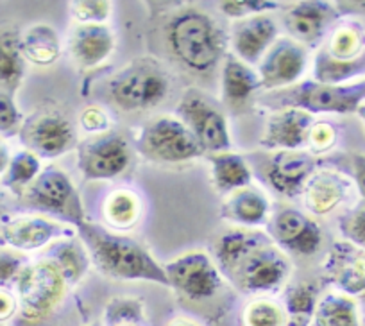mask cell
Listing matches in <instances>:
<instances>
[{
    "mask_svg": "<svg viewBox=\"0 0 365 326\" xmlns=\"http://www.w3.org/2000/svg\"><path fill=\"white\" fill-rule=\"evenodd\" d=\"M77 235L86 246L91 264L104 276L120 282H150L168 287L165 265L135 238L106 230L101 224H84Z\"/></svg>",
    "mask_w": 365,
    "mask_h": 326,
    "instance_id": "cell-1",
    "label": "cell"
},
{
    "mask_svg": "<svg viewBox=\"0 0 365 326\" xmlns=\"http://www.w3.org/2000/svg\"><path fill=\"white\" fill-rule=\"evenodd\" d=\"M165 41L172 58L194 73H208L226 56V41L215 20L205 11L185 8L165 26Z\"/></svg>",
    "mask_w": 365,
    "mask_h": 326,
    "instance_id": "cell-2",
    "label": "cell"
},
{
    "mask_svg": "<svg viewBox=\"0 0 365 326\" xmlns=\"http://www.w3.org/2000/svg\"><path fill=\"white\" fill-rule=\"evenodd\" d=\"M19 300V326H40L65 297V278L48 258L27 264L15 283Z\"/></svg>",
    "mask_w": 365,
    "mask_h": 326,
    "instance_id": "cell-3",
    "label": "cell"
},
{
    "mask_svg": "<svg viewBox=\"0 0 365 326\" xmlns=\"http://www.w3.org/2000/svg\"><path fill=\"white\" fill-rule=\"evenodd\" d=\"M170 92V77L154 59H138L115 73L108 97L122 111H147L163 103Z\"/></svg>",
    "mask_w": 365,
    "mask_h": 326,
    "instance_id": "cell-4",
    "label": "cell"
},
{
    "mask_svg": "<svg viewBox=\"0 0 365 326\" xmlns=\"http://www.w3.org/2000/svg\"><path fill=\"white\" fill-rule=\"evenodd\" d=\"M20 201L29 210L63 220L76 231L90 223L79 190L68 174L58 167L41 170L40 176L20 195Z\"/></svg>",
    "mask_w": 365,
    "mask_h": 326,
    "instance_id": "cell-5",
    "label": "cell"
},
{
    "mask_svg": "<svg viewBox=\"0 0 365 326\" xmlns=\"http://www.w3.org/2000/svg\"><path fill=\"white\" fill-rule=\"evenodd\" d=\"M364 101L365 92L361 81L353 85H322L312 79L282 90L270 99H265V103L279 110L296 108L315 117L319 113H356Z\"/></svg>",
    "mask_w": 365,
    "mask_h": 326,
    "instance_id": "cell-6",
    "label": "cell"
},
{
    "mask_svg": "<svg viewBox=\"0 0 365 326\" xmlns=\"http://www.w3.org/2000/svg\"><path fill=\"white\" fill-rule=\"evenodd\" d=\"M289 276V257L267 237L240 258L226 278L242 292L265 294L283 287Z\"/></svg>",
    "mask_w": 365,
    "mask_h": 326,
    "instance_id": "cell-7",
    "label": "cell"
},
{
    "mask_svg": "<svg viewBox=\"0 0 365 326\" xmlns=\"http://www.w3.org/2000/svg\"><path fill=\"white\" fill-rule=\"evenodd\" d=\"M136 147L147 160L165 165L187 163L205 156L190 129L174 117H156L143 126Z\"/></svg>",
    "mask_w": 365,
    "mask_h": 326,
    "instance_id": "cell-8",
    "label": "cell"
},
{
    "mask_svg": "<svg viewBox=\"0 0 365 326\" xmlns=\"http://www.w3.org/2000/svg\"><path fill=\"white\" fill-rule=\"evenodd\" d=\"M175 115L197 138L205 154L224 153L231 149L230 124L226 115L201 90H188L179 101Z\"/></svg>",
    "mask_w": 365,
    "mask_h": 326,
    "instance_id": "cell-9",
    "label": "cell"
},
{
    "mask_svg": "<svg viewBox=\"0 0 365 326\" xmlns=\"http://www.w3.org/2000/svg\"><path fill=\"white\" fill-rule=\"evenodd\" d=\"M168 289L175 290L185 300L202 303L210 301L220 292L224 276L205 251H188L165 265Z\"/></svg>",
    "mask_w": 365,
    "mask_h": 326,
    "instance_id": "cell-10",
    "label": "cell"
},
{
    "mask_svg": "<svg viewBox=\"0 0 365 326\" xmlns=\"http://www.w3.org/2000/svg\"><path fill=\"white\" fill-rule=\"evenodd\" d=\"M131 147L115 131L93 135L77 146V169L84 181L115 180L128 170Z\"/></svg>",
    "mask_w": 365,
    "mask_h": 326,
    "instance_id": "cell-11",
    "label": "cell"
},
{
    "mask_svg": "<svg viewBox=\"0 0 365 326\" xmlns=\"http://www.w3.org/2000/svg\"><path fill=\"white\" fill-rule=\"evenodd\" d=\"M20 140L38 158H59L73 149L77 133L72 122L59 111L45 110L31 115L20 128Z\"/></svg>",
    "mask_w": 365,
    "mask_h": 326,
    "instance_id": "cell-12",
    "label": "cell"
},
{
    "mask_svg": "<svg viewBox=\"0 0 365 326\" xmlns=\"http://www.w3.org/2000/svg\"><path fill=\"white\" fill-rule=\"evenodd\" d=\"M76 235L73 228L41 215H19L0 223V244L16 253L43 250Z\"/></svg>",
    "mask_w": 365,
    "mask_h": 326,
    "instance_id": "cell-13",
    "label": "cell"
},
{
    "mask_svg": "<svg viewBox=\"0 0 365 326\" xmlns=\"http://www.w3.org/2000/svg\"><path fill=\"white\" fill-rule=\"evenodd\" d=\"M269 237L283 253L296 257H312L322 244L319 224L296 208L278 210L270 217Z\"/></svg>",
    "mask_w": 365,
    "mask_h": 326,
    "instance_id": "cell-14",
    "label": "cell"
},
{
    "mask_svg": "<svg viewBox=\"0 0 365 326\" xmlns=\"http://www.w3.org/2000/svg\"><path fill=\"white\" fill-rule=\"evenodd\" d=\"M308 65L307 47L290 38H278L259 61L258 76L262 88L279 90L297 85Z\"/></svg>",
    "mask_w": 365,
    "mask_h": 326,
    "instance_id": "cell-15",
    "label": "cell"
},
{
    "mask_svg": "<svg viewBox=\"0 0 365 326\" xmlns=\"http://www.w3.org/2000/svg\"><path fill=\"white\" fill-rule=\"evenodd\" d=\"M319 160L308 151H278L267 163V181L274 192L287 199L303 195L308 180L317 170Z\"/></svg>",
    "mask_w": 365,
    "mask_h": 326,
    "instance_id": "cell-16",
    "label": "cell"
},
{
    "mask_svg": "<svg viewBox=\"0 0 365 326\" xmlns=\"http://www.w3.org/2000/svg\"><path fill=\"white\" fill-rule=\"evenodd\" d=\"M339 15L340 11L331 2L304 0L294 4L285 13L283 24L290 40L297 41L303 47H315Z\"/></svg>",
    "mask_w": 365,
    "mask_h": 326,
    "instance_id": "cell-17",
    "label": "cell"
},
{
    "mask_svg": "<svg viewBox=\"0 0 365 326\" xmlns=\"http://www.w3.org/2000/svg\"><path fill=\"white\" fill-rule=\"evenodd\" d=\"M324 276L349 297L365 296V251L349 242H335L326 257Z\"/></svg>",
    "mask_w": 365,
    "mask_h": 326,
    "instance_id": "cell-18",
    "label": "cell"
},
{
    "mask_svg": "<svg viewBox=\"0 0 365 326\" xmlns=\"http://www.w3.org/2000/svg\"><path fill=\"white\" fill-rule=\"evenodd\" d=\"M314 124V115L296 108H283L267 118L259 146L265 149L301 151L307 147L308 135Z\"/></svg>",
    "mask_w": 365,
    "mask_h": 326,
    "instance_id": "cell-19",
    "label": "cell"
},
{
    "mask_svg": "<svg viewBox=\"0 0 365 326\" xmlns=\"http://www.w3.org/2000/svg\"><path fill=\"white\" fill-rule=\"evenodd\" d=\"M278 24L272 16L258 15L238 20L231 27V49L247 65L262 61L269 49L278 41Z\"/></svg>",
    "mask_w": 365,
    "mask_h": 326,
    "instance_id": "cell-20",
    "label": "cell"
},
{
    "mask_svg": "<svg viewBox=\"0 0 365 326\" xmlns=\"http://www.w3.org/2000/svg\"><path fill=\"white\" fill-rule=\"evenodd\" d=\"M113 29L106 24H83L70 34L68 51L73 61L83 68H93L106 61L115 51Z\"/></svg>",
    "mask_w": 365,
    "mask_h": 326,
    "instance_id": "cell-21",
    "label": "cell"
},
{
    "mask_svg": "<svg viewBox=\"0 0 365 326\" xmlns=\"http://www.w3.org/2000/svg\"><path fill=\"white\" fill-rule=\"evenodd\" d=\"M353 192V183L335 170H315L304 187V205L314 215H328Z\"/></svg>",
    "mask_w": 365,
    "mask_h": 326,
    "instance_id": "cell-22",
    "label": "cell"
},
{
    "mask_svg": "<svg viewBox=\"0 0 365 326\" xmlns=\"http://www.w3.org/2000/svg\"><path fill=\"white\" fill-rule=\"evenodd\" d=\"M270 203L256 187H245L231 192L220 205V219L242 228H256L267 223Z\"/></svg>",
    "mask_w": 365,
    "mask_h": 326,
    "instance_id": "cell-23",
    "label": "cell"
},
{
    "mask_svg": "<svg viewBox=\"0 0 365 326\" xmlns=\"http://www.w3.org/2000/svg\"><path fill=\"white\" fill-rule=\"evenodd\" d=\"M220 88H222V99L227 106L242 108L255 96L256 90L262 88V81L251 65L238 59L233 52H227L224 56Z\"/></svg>",
    "mask_w": 365,
    "mask_h": 326,
    "instance_id": "cell-24",
    "label": "cell"
},
{
    "mask_svg": "<svg viewBox=\"0 0 365 326\" xmlns=\"http://www.w3.org/2000/svg\"><path fill=\"white\" fill-rule=\"evenodd\" d=\"M26 76V58L22 52V33L15 27L0 29V88L16 92Z\"/></svg>",
    "mask_w": 365,
    "mask_h": 326,
    "instance_id": "cell-25",
    "label": "cell"
},
{
    "mask_svg": "<svg viewBox=\"0 0 365 326\" xmlns=\"http://www.w3.org/2000/svg\"><path fill=\"white\" fill-rule=\"evenodd\" d=\"M267 237H269V235H265L263 231L249 230V228H233V230L224 231V233L217 238L215 246H213L215 264L217 268L220 269L224 278L233 271L235 265L240 262V258L244 257L247 251H251L252 248L258 246L259 242Z\"/></svg>",
    "mask_w": 365,
    "mask_h": 326,
    "instance_id": "cell-26",
    "label": "cell"
},
{
    "mask_svg": "<svg viewBox=\"0 0 365 326\" xmlns=\"http://www.w3.org/2000/svg\"><path fill=\"white\" fill-rule=\"evenodd\" d=\"M47 258L58 268L68 287L77 285L86 276L91 265L90 255L79 235L54 242L48 250Z\"/></svg>",
    "mask_w": 365,
    "mask_h": 326,
    "instance_id": "cell-27",
    "label": "cell"
},
{
    "mask_svg": "<svg viewBox=\"0 0 365 326\" xmlns=\"http://www.w3.org/2000/svg\"><path fill=\"white\" fill-rule=\"evenodd\" d=\"M212 163V181L220 194L237 192L240 188L251 187L252 173L242 154L224 151V153L208 154Z\"/></svg>",
    "mask_w": 365,
    "mask_h": 326,
    "instance_id": "cell-28",
    "label": "cell"
},
{
    "mask_svg": "<svg viewBox=\"0 0 365 326\" xmlns=\"http://www.w3.org/2000/svg\"><path fill=\"white\" fill-rule=\"evenodd\" d=\"M22 52L26 61L33 65H52L61 56V40L58 31L48 24L31 26L22 34Z\"/></svg>",
    "mask_w": 365,
    "mask_h": 326,
    "instance_id": "cell-29",
    "label": "cell"
},
{
    "mask_svg": "<svg viewBox=\"0 0 365 326\" xmlns=\"http://www.w3.org/2000/svg\"><path fill=\"white\" fill-rule=\"evenodd\" d=\"M319 297L321 289L315 282H299L287 287L283 300L287 326H312Z\"/></svg>",
    "mask_w": 365,
    "mask_h": 326,
    "instance_id": "cell-30",
    "label": "cell"
},
{
    "mask_svg": "<svg viewBox=\"0 0 365 326\" xmlns=\"http://www.w3.org/2000/svg\"><path fill=\"white\" fill-rule=\"evenodd\" d=\"M312 326H361L356 301L340 292L324 294L319 297Z\"/></svg>",
    "mask_w": 365,
    "mask_h": 326,
    "instance_id": "cell-31",
    "label": "cell"
},
{
    "mask_svg": "<svg viewBox=\"0 0 365 326\" xmlns=\"http://www.w3.org/2000/svg\"><path fill=\"white\" fill-rule=\"evenodd\" d=\"M142 215V201L133 190H115L104 201V219L115 230H131Z\"/></svg>",
    "mask_w": 365,
    "mask_h": 326,
    "instance_id": "cell-32",
    "label": "cell"
},
{
    "mask_svg": "<svg viewBox=\"0 0 365 326\" xmlns=\"http://www.w3.org/2000/svg\"><path fill=\"white\" fill-rule=\"evenodd\" d=\"M365 72V56L354 61H339L322 49L314 59V81L322 85H344L347 79Z\"/></svg>",
    "mask_w": 365,
    "mask_h": 326,
    "instance_id": "cell-33",
    "label": "cell"
},
{
    "mask_svg": "<svg viewBox=\"0 0 365 326\" xmlns=\"http://www.w3.org/2000/svg\"><path fill=\"white\" fill-rule=\"evenodd\" d=\"M339 61H354L365 52V29L360 24H344L336 27L324 49Z\"/></svg>",
    "mask_w": 365,
    "mask_h": 326,
    "instance_id": "cell-34",
    "label": "cell"
},
{
    "mask_svg": "<svg viewBox=\"0 0 365 326\" xmlns=\"http://www.w3.org/2000/svg\"><path fill=\"white\" fill-rule=\"evenodd\" d=\"M40 158L31 151H20L15 156H11L8 170L2 176V185L20 198L27 190V187L40 176Z\"/></svg>",
    "mask_w": 365,
    "mask_h": 326,
    "instance_id": "cell-35",
    "label": "cell"
},
{
    "mask_svg": "<svg viewBox=\"0 0 365 326\" xmlns=\"http://www.w3.org/2000/svg\"><path fill=\"white\" fill-rule=\"evenodd\" d=\"M103 326H147L143 300L131 296L113 297L104 308Z\"/></svg>",
    "mask_w": 365,
    "mask_h": 326,
    "instance_id": "cell-36",
    "label": "cell"
},
{
    "mask_svg": "<svg viewBox=\"0 0 365 326\" xmlns=\"http://www.w3.org/2000/svg\"><path fill=\"white\" fill-rule=\"evenodd\" d=\"M242 321L244 326H287V314L283 305L258 297L245 307Z\"/></svg>",
    "mask_w": 365,
    "mask_h": 326,
    "instance_id": "cell-37",
    "label": "cell"
},
{
    "mask_svg": "<svg viewBox=\"0 0 365 326\" xmlns=\"http://www.w3.org/2000/svg\"><path fill=\"white\" fill-rule=\"evenodd\" d=\"M219 11L231 20H245L251 16L265 15L269 11H276L279 2L274 0H222L219 2Z\"/></svg>",
    "mask_w": 365,
    "mask_h": 326,
    "instance_id": "cell-38",
    "label": "cell"
},
{
    "mask_svg": "<svg viewBox=\"0 0 365 326\" xmlns=\"http://www.w3.org/2000/svg\"><path fill=\"white\" fill-rule=\"evenodd\" d=\"M113 13V4L108 0H73L70 15L79 26L83 24H106Z\"/></svg>",
    "mask_w": 365,
    "mask_h": 326,
    "instance_id": "cell-39",
    "label": "cell"
},
{
    "mask_svg": "<svg viewBox=\"0 0 365 326\" xmlns=\"http://www.w3.org/2000/svg\"><path fill=\"white\" fill-rule=\"evenodd\" d=\"M340 233L346 242L365 251V206L347 212L339 223Z\"/></svg>",
    "mask_w": 365,
    "mask_h": 326,
    "instance_id": "cell-40",
    "label": "cell"
},
{
    "mask_svg": "<svg viewBox=\"0 0 365 326\" xmlns=\"http://www.w3.org/2000/svg\"><path fill=\"white\" fill-rule=\"evenodd\" d=\"M336 143V128L328 121H315L308 135L307 149L310 154H322L333 149Z\"/></svg>",
    "mask_w": 365,
    "mask_h": 326,
    "instance_id": "cell-41",
    "label": "cell"
},
{
    "mask_svg": "<svg viewBox=\"0 0 365 326\" xmlns=\"http://www.w3.org/2000/svg\"><path fill=\"white\" fill-rule=\"evenodd\" d=\"M24 124L22 113L11 93L0 92V135L11 136L20 133Z\"/></svg>",
    "mask_w": 365,
    "mask_h": 326,
    "instance_id": "cell-42",
    "label": "cell"
},
{
    "mask_svg": "<svg viewBox=\"0 0 365 326\" xmlns=\"http://www.w3.org/2000/svg\"><path fill=\"white\" fill-rule=\"evenodd\" d=\"M27 260L11 250H0V289H8L9 283H16L26 269Z\"/></svg>",
    "mask_w": 365,
    "mask_h": 326,
    "instance_id": "cell-43",
    "label": "cell"
},
{
    "mask_svg": "<svg viewBox=\"0 0 365 326\" xmlns=\"http://www.w3.org/2000/svg\"><path fill=\"white\" fill-rule=\"evenodd\" d=\"M79 124L88 135H103L111 128V121L106 111L99 106H88L79 115Z\"/></svg>",
    "mask_w": 365,
    "mask_h": 326,
    "instance_id": "cell-44",
    "label": "cell"
},
{
    "mask_svg": "<svg viewBox=\"0 0 365 326\" xmlns=\"http://www.w3.org/2000/svg\"><path fill=\"white\" fill-rule=\"evenodd\" d=\"M19 314V300L16 294L8 289H0V322H6L9 319L16 317Z\"/></svg>",
    "mask_w": 365,
    "mask_h": 326,
    "instance_id": "cell-45",
    "label": "cell"
},
{
    "mask_svg": "<svg viewBox=\"0 0 365 326\" xmlns=\"http://www.w3.org/2000/svg\"><path fill=\"white\" fill-rule=\"evenodd\" d=\"M353 169H354V181H356L358 190H360V194L365 198V156L364 154H354Z\"/></svg>",
    "mask_w": 365,
    "mask_h": 326,
    "instance_id": "cell-46",
    "label": "cell"
},
{
    "mask_svg": "<svg viewBox=\"0 0 365 326\" xmlns=\"http://www.w3.org/2000/svg\"><path fill=\"white\" fill-rule=\"evenodd\" d=\"M9 161H11V154H9V149L0 142V176H4V173L8 170Z\"/></svg>",
    "mask_w": 365,
    "mask_h": 326,
    "instance_id": "cell-47",
    "label": "cell"
},
{
    "mask_svg": "<svg viewBox=\"0 0 365 326\" xmlns=\"http://www.w3.org/2000/svg\"><path fill=\"white\" fill-rule=\"evenodd\" d=\"M168 326H201L199 322H195L194 319H188V317H175L168 322Z\"/></svg>",
    "mask_w": 365,
    "mask_h": 326,
    "instance_id": "cell-48",
    "label": "cell"
},
{
    "mask_svg": "<svg viewBox=\"0 0 365 326\" xmlns=\"http://www.w3.org/2000/svg\"><path fill=\"white\" fill-rule=\"evenodd\" d=\"M356 115H358V117H360L361 124H364V126H365V103H364V104H361V106H360V108H358V110H356Z\"/></svg>",
    "mask_w": 365,
    "mask_h": 326,
    "instance_id": "cell-49",
    "label": "cell"
},
{
    "mask_svg": "<svg viewBox=\"0 0 365 326\" xmlns=\"http://www.w3.org/2000/svg\"><path fill=\"white\" fill-rule=\"evenodd\" d=\"M361 86H364V92H365V79L361 81Z\"/></svg>",
    "mask_w": 365,
    "mask_h": 326,
    "instance_id": "cell-50",
    "label": "cell"
},
{
    "mask_svg": "<svg viewBox=\"0 0 365 326\" xmlns=\"http://www.w3.org/2000/svg\"><path fill=\"white\" fill-rule=\"evenodd\" d=\"M0 326H2V322H0Z\"/></svg>",
    "mask_w": 365,
    "mask_h": 326,
    "instance_id": "cell-51",
    "label": "cell"
}]
</instances>
